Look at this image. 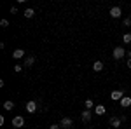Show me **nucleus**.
Masks as SVG:
<instances>
[{
	"label": "nucleus",
	"mask_w": 131,
	"mask_h": 129,
	"mask_svg": "<svg viewBox=\"0 0 131 129\" xmlns=\"http://www.w3.org/2000/svg\"><path fill=\"white\" fill-rule=\"evenodd\" d=\"M126 54H128V52L122 49V47H115V49H114V54H112V56H114V60H122V58H124Z\"/></svg>",
	"instance_id": "f257e3e1"
},
{
	"label": "nucleus",
	"mask_w": 131,
	"mask_h": 129,
	"mask_svg": "<svg viewBox=\"0 0 131 129\" xmlns=\"http://www.w3.org/2000/svg\"><path fill=\"white\" fill-rule=\"evenodd\" d=\"M108 14H110L114 19H117V18H121V16H122V9L119 7V5H115V7H112V9H110Z\"/></svg>",
	"instance_id": "f03ea898"
},
{
	"label": "nucleus",
	"mask_w": 131,
	"mask_h": 129,
	"mask_svg": "<svg viewBox=\"0 0 131 129\" xmlns=\"http://www.w3.org/2000/svg\"><path fill=\"white\" fill-rule=\"evenodd\" d=\"M26 112H28V113H35V112H37V101H35V99H31V101L26 103Z\"/></svg>",
	"instance_id": "7ed1b4c3"
},
{
	"label": "nucleus",
	"mask_w": 131,
	"mask_h": 129,
	"mask_svg": "<svg viewBox=\"0 0 131 129\" xmlns=\"http://www.w3.org/2000/svg\"><path fill=\"white\" fill-rule=\"evenodd\" d=\"M72 124H73V120H72L70 117H63L61 122H60V126H61V127H65V129H70Z\"/></svg>",
	"instance_id": "20e7f679"
},
{
	"label": "nucleus",
	"mask_w": 131,
	"mask_h": 129,
	"mask_svg": "<svg viewBox=\"0 0 131 129\" xmlns=\"http://www.w3.org/2000/svg\"><path fill=\"white\" fill-rule=\"evenodd\" d=\"M110 126L114 129H119L122 126V120H121V117H112L110 119Z\"/></svg>",
	"instance_id": "39448f33"
},
{
	"label": "nucleus",
	"mask_w": 131,
	"mask_h": 129,
	"mask_svg": "<svg viewBox=\"0 0 131 129\" xmlns=\"http://www.w3.org/2000/svg\"><path fill=\"white\" fill-rule=\"evenodd\" d=\"M12 126H14V127H23V126H25V119L19 117V115L14 117V119H12Z\"/></svg>",
	"instance_id": "423d86ee"
},
{
	"label": "nucleus",
	"mask_w": 131,
	"mask_h": 129,
	"mask_svg": "<svg viewBox=\"0 0 131 129\" xmlns=\"http://www.w3.org/2000/svg\"><path fill=\"white\" fill-rule=\"evenodd\" d=\"M122 98H124V94H122V91H112V94H110V99H114V101H121Z\"/></svg>",
	"instance_id": "0eeeda50"
},
{
	"label": "nucleus",
	"mask_w": 131,
	"mask_h": 129,
	"mask_svg": "<svg viewBox=\"0 0 131 129\" xmlns=\"http://www.w3.org/2000/svg\"><path fill=\"white\" fill-rule=\"evenodd\" d=\"M91 117H93V112H91V110H84V112H81V119L84 120V122H89Z\"/></svg>",
	"instance_id": "6e6552de"
},
{
	"label": "nucleus",
	"mask_w": 131,
	"mask_h": 129,
	"mask_svg": "<svg viewBox=\"0 0 131 129\" xmlns=\"http://www.w3.org/2000/svg\"><path fill=\"white\" fill-rule=\"evenodd\" d=\"M12 58H14V60H23V58H25V51L23 49H16L14 52H12Z\"/></svg>",
	"instance_id": "1a4fd4ad"
},
{
	"label": "nucleus",
	"mask_w": 131,
	"mask_h": 129,
	"mask_svg": "<svg viewBox=\"0 0 131 129\" xmlns=\"http://www.w3.org/2000/svg\"><path fill=\"white\" fill-rule=\"evenodd\" d=\"M121 103V107L122 108H128V107H131V98H128V96H124V98L119 101Z\"/></svg>",
	"instance_id": "9d476101"
},
{
	"label": "nucleus",
	"mask_w": 131,
	"mask_h": 129,
	"mask_svg": "<svg viewBox=\"0 0 131 129\" xmlns=\"http://www.w3.org/2000/svg\"><path fill=\"white\" fill-rule=\"evenodd\" d=\"M33 63H35V56H28V58H25V66H26V68L33 66Z\"/></svg>",
	"instance_id": "9b49d317"
},
{
	"label": "nucleus",
	"mask_w": 131,
	"mask_h": 129,
	"mask_svg": "<svg viewBox=\"0 0 131 129\" xmlns=\"http://www.w3.org/2000/svg\"><path fill=\"white\" fill-rule=\"evenodd\" d=\"M93 70H94V72H101V70H103V63H101L100 60L94 61V63H93Z\"/></svg>",
	"instance_id": "f8f14e48"
},
{
	"label": "nucleus",
	"mask_w": 131,
	"mask_h": 129,
	"mask_svg": "<svg viewBox=\"0 0 131 129\" xmlns=\"http://www.w3.org/2000/svg\"><path fill=\"white\" fill-rule=\"evenodd\" d=\"M105 112H107V110H105L103 105H98V107L94 108V113H96V115H105Z\"/></svg>",
	"instance_id": "ddd939ff"
},
{
	"label": "nucleus",
	"mask_w": 131,
	"mask_h": 129,
	"mask_svg": "<svg viewBox=\"0 0 131 129\" xmlns=\"http://www.w3.org/2000/svg\"><path fill=\"white\" fill-rule=\"evenodd\" d=\"M33 14H35V10H33V9H25V18L30 19V18H33Z\"/></svg>",
	"instance_id": "4468645a"
},
{
	"label": "nucleus",
	"mask_w": 131,
	"mask_h": 129,
	"mask_svg": "<svg viewBox=\"0 0 131 129\" xmlns=\"http://www.w3.org/2000/svg\"><path fill=\"white\" fill-rule=\"evenodd\" d=\"M4 108H5V110H12V108H14V103H12L10 99H7V101L4 103Z\"/></svg>",
	"instance_id": "2eb2a0df"
},
{
	"label": "nucleus",
	"mask_w": 131,
	"mask_h": 129,
	"mask_svg": "<svg viewBox=\"0 0 131 129\" xmlns=\"http://www.w3.org/2000/svg\"><path fill=\"white\" fill-rule=\"evenodd\" d=\"M84 105H86V110H91L93 107H94V103H93V99H86V101H84Z\"/></svg>",
	"instance_id": "dca6fc26"
},
{
	"label": "nucleus",
	"mask_w": 131,
	"mask_h": 129,
	"mask_svg": "<svg viewBox=\"0 0 131 129\" xmlns=\"http://www.w3.org/2000/svg\"><path fill=\"white\" fill-rule=\"evenodd\" d=\"M122 40H124V44H131V33H124Z\"/></svg>",
	"instance_id": "f3484780"
},
{
	"label": "nucleus",
	"mask_w": 131,
	"mask_h": 129,
	"mask_svg": "<svg viewBox=\"0 0 131 129\" xmlns=\"http://www.w3.org/2000/svg\"><path fill=\"white\" fill-rule=\"evenodd\" d=\"M14 72H16V73H21V72H23V66H21V65H16V66H14Z\"/></svg>",
	"instance_id": "a211bd4d"
},
{
	"label": "nucleus",
	"mask_w": 131,
	"mask_h": 129,
	"mask_svg": "<svg viewBox=\"0 0 131 129\" xmlns=\"http://www.w3.org/2000/svg\"><path fill=\"white\" fill-rule=\"evenodd\" d=\"M124 26H131V18H124Z\"/></svg>",
	"instance_id": "6ab92c4d"
},
{
	"label": "nucleus",
	"mask_w": 131,
	"mask_h": 129,
	"mask_svg": "<svg viewBox=\"0 0 131 129\" xmlns=\"http://www.w3.org/2000/svg\"><path fill=\"white\" fill-rule=\"evenodd\" d=\"M0 26H4V28H5V26H9V21H7V19H2V21H0Z\"/></svg>",
	"instance_id": "aec40b11"
},
{
	"label": "nucleus",
	"mask_w": 131,
	"mask_h": 129,
	"mask_svg": "<svg viewBox=\"0 0 131 129\" xmlns=\"http://www.w3.org/2000/svg\"><path fill=\"white\" fill-rule=\"evenodd\" d=\"M60 127H61L60 124H52V126H49V129H60Z\"/></svg>",
	"instance_id": "412c9836"
},
{
	"label": "nucleus",
	"mask_w": 131,
	"mask_h": 129,
	"mask_svg": "<svg viewBox=\"0 0 131 129\" xmlns=\"http://www.w3.org/2000/svg\"><path fill=\"white\" fill-rule=\"evenodd\" d=\"M10 12H12V14H16V12H18V7H16V5H12V7H10Z\"/></svg>",
	"instance_id": "4be33fe9"
},
{
	"label": "nucleus",
	"mask_w": 131,
	"mask_h": 129,
	"mask_svg": "<svg viewBox=\"0 0 131 129\" xmlns=\"http://www.w3.org/2000/svg\"><path fill=\"white\" fill-rule=\"evenodd\" d=\"M126 65H128V68H131V58L128 60V63H126Z\"/></svg>",
	"instance_id": "5701e85b"
}]
</instances>
